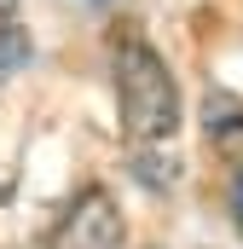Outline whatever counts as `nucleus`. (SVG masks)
I'll use <instances>...</instances> for the list:
<instances>
[{
    "label": "nucleus",
    "instance_id": "nucleus-1",
    "mask_svg": "<svg viewBox=\"0 0 243 249\" xmlns=\"http://www.w3.org/2000/svg\"><path fill=\"white\" fill-rule=\"evenodd\" d=\"M110 75H116V116H122V145L127 162L145 186H174L180 180V81L168 58L139 41L122 35L110 53Z\"/></svg>",
    "mask_w": 243,
    "mask_h": 249
},
{
    "label": "nucleus",
    "instance_id": "nucleus-2",
    "mask_svg": "<svg viewBox=\"0 0 243 249\" xmlns=\"http://www.w3.org/2000/svg\"><path fill=\"white\" fill-rule=\"evenodd\" d=\"M47 249H122V214H116V197L104 186H87L69 197V209L58 214Z\"/></svg>",
    "mask_w": 243,
    "mask_h": 249
},
{
    "label": "nucleus",
    "instance_id": "nucleus-3",
    "mask_svg": "<svg viewBox=\"0 0 243 249\" xmlns=\"http://www.w3.org/2000/svg\"><path fill=\"white\" fill-rule=\"evenodd\" d=\"M23 58H29L23 35H17V29L0 35V203L12 197V186H17V162H23V122H12V110H6V87H12V75L23 70Z\"/></svg>",
    "mask_w": 243,
    "mask_h": 249
},
{
    "label": "nucleus",
    "instance_id": "nucleus-4",
    "mask_svg": "<svg viewBox=\"0 0 243 249\" xmlns=\"http://www.w3.org/2000/svg\"><path fill=\"white\" fill-rule=\"evenodd\" d=\"M203 122H208V139L220 145V157L232 162V220L243 232V105L226 99V93H208Z\"/></svg>",
    "mask_w": 243,
    "mask_h": 249
},
{
    "label": "nucleus",
    "instance_id": "nucleus-5",
    "mask_svg": "<svg viewBox=\"0 0 243 249\" xmlns=\"http://www.w3.org/2000/svg\"><path fill=\"white\" fill-rule=\"evenodd\" d=\"M17 29V0H0V35Z\"/></svg>",
    "mask_w": 243,
    "mask_h": 249
}]
</instances>
